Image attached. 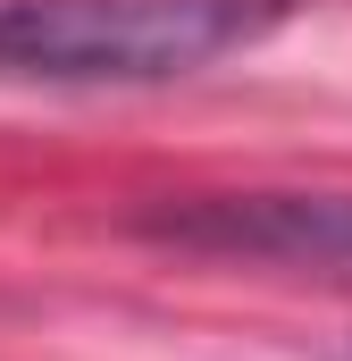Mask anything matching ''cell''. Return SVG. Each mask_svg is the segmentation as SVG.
Returning <instances> with one entry per match:
<instances>
[{
	"label": "cell",
	"instance_id": "2",
	"mask_svg": "<svg viewBox=\"0 0 352 361\" xmlns=\"http://www.w3.org/2000/svg\"><path fill=\"white\" fill-rule=\"evenodd\" d=\"M151 244L352 286V193H184L134 219Z\"/></svg>",
	"mask_w": 352,
	"mask_h": 361
},
{
	"label": "cell",
	"instance_id": "1",
	"mask_svg": "<svg viewBox=\"0 0 352 361\" xmlns=\"http://www.w3.org/2000/svg\"><path fill=\"white\" fill-rule=\"evenodd\" d=\"M285 17L294 0H0V85H176Z\"/></svg>",
	"mask_w": 352,
	"mask_h": 361
}]
</instances>
